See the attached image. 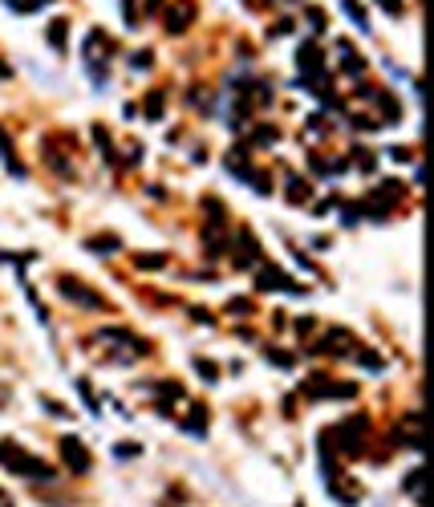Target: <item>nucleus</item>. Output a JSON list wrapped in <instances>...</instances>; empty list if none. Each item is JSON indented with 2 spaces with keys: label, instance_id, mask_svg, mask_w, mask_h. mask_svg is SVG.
Instances as JSON below:
<instances>
[{
  "label": "nucleus",
  "instance_id": "f257e3e1",
  "mask_svg": "<svg viewBox=\"0 0 434 507\" xmlns=\"http://www.w3.org/2000/svg\"><path fill=\"white\" fill-rule=\"evenodd\" d=\"M0 463H4L13 475H25V479H41V483H49V479H53V467H49V463H41V458L25 455L16 442H4V446H0Z\"/></svg>",
  "mask_w": 434,
  "mask_h": 507
},
{
  "label": "nucleus",
  "instance_id": "f03ea898",
  "mask_svg": "<svg viewBox=\"0 0 434 507\" xmlns=\"http://www.w3.org/2000/svg\"><path fill=\"white\" fill-rule=\"evenodd\" d=\"M361 439H366V422H361V418H345L341 426H333V430L325 434V442L345 451V455H361V446H366Z\"/></svg>",
  "mask_w": 434,
  "mask_h": 507
},
{
  "label": "nucleus",
  "instance_id": "7ed1b4c3",
  "mask_svg": "<svg viewBox=\"0 0 434 507\" xmlns=\"http://www.w3.org/2000/svg\"><path fill=\"white\" fill-rule=\"evenodd\" d=\"M57 288H61V296H65V300H73V305H81V309H102V296H97V293H90V288H85L81 280H73V276H61V284H57Z\"/></svg>",
  "mask_w": 434,
  "mask_h": 507
},
{
  "label": "nucleus",
  "instance_id": "20e7f679",
  "mask_svg": "<svg viewBox=\"0 0 434 507\" xmlns=\"http://www.w3.org/2000/svg\"><path fill=\"white\" fill-rule=\"evenodd\" d=\"M256 288H264V293H301V288H296L280 268H272V264H264V268L256 272Z\"/></svg>",
  "mask_w": 434,
  "mask_h": 507
},
{
  "label": "nucleus",
  "instance_id": "39448f33",
  "mask_svg": "<svg viewBox=\"0 0 434 507\" xmlns=\"http://www.w3.org/2000/svg\"><path fill=\"white\" fill-rule=\"evenodd\" d=\"M61 458H65V467H69L73 475L90 471V451L81 446V439H61Z\"/></svg>",
  "mask_w": 434,
  "mask_h": 507
},
{
  "label": "nucleus",
  "instance_id": "423d86ee",
  "mask_svg": "<svg viewBox=\"0 0 434 507\" xmlns=\"http://www.w3.org/2000/svg\"><path fill=\"white\" fill-rule=\"evenodd\" d=\"M191 17H195V4H191V0H175V4L162 13V25H167V33H183V29L191 25Z\"/></svg>",
  "mask_w": 434,
  "mask_h": 507
},
{
  "label": "nucleus",
  "instance_id": "0eeeda50",
  "mask_svg": "<svg viewBox=\"0 0 434 507\" xmlns=\"http://www.w3.org/2000/svg\"><path fill=\"white\" fill-rule=\"evenodd\" d=\"M305 393L308 398H354V386H333V381H321V377H308Z\"/></svg>",
  "mask_w": 434,
  "mask_h": 507
},
{
  "label": "nucleus",
  "instance_id": "6e6552de",
  "mask_svg": "<svg viewBox=\"0 0 434 507\" xmlns=\"http://www.w3.org/2000/svg\"><path fill=\"white\" fill-rule=\"evenodd\" d=\"M252 260H256V240H252V231H240V252H236V268H248Z\"/></svg>",
  "mask_w": 434,
  "mask_h": 507
},
{
  "label": "nucleus",
  "instance_id": "1a4fd4ad",
  "mask_svg": "<svg viewBox=\"0 0 434 507\" xmlns=\"http://www.w3.org/2000/svg\"><path fill=\"white\" fill-rule=\"evenodd\" d=\"M341 8L349 13V20H354V25L361 29V33H370V20H366V8H361L357 0H341Z\"/></svg>",
  "mask_w": 434,
  "mask_h": 507
},
{
  "label": "nucleus",
  "instance_id": "9d476101",
  "mask_svg": "<svg viewBox=\"0 0 434 507\" xmlns=\"http://www.w3.org/2000/svg\"><path fill=\"white\" fill-rule=\"evenodd\" d=\"M162 102H167V94H162V90H150V94H146V118H150V122H159L162 118Z\"/></svg>",
  "mask_w": 434,
  "mask_h": 507
},
{
  "label": "nucleus",
  "instance_id": "9b49d317",
  "mask_svg": "<svg viewBox=\"0 0 434 507\" xmlns=\"http://www.w3.org/2000/svg\"><path fill=\"white\" fill-rule=\"evenodd\" d=\"M65 29H69V20H61V17H57L53 25H49V45H53L57 53L65 49Z\"/></svg>",
  "mask_w": 434,
  "mask_h": 507
},
{
  "label": "nucleus",
  "instance_id": "f8f14e48",
  "mask_svg": "<svg viewBox=\"0 0 434 507\" xmlns=\"http://www.w3.org/2000/svg\"><path fill=\"white\" fill-rule=\"evenodd\" d=\"M90 252H102V256L118 252V236H94V240H90Z\"/></svg>",
  "mask_w": 434,
  "mask_h": 507
},
{
  "label": "nucleus",
  "instance_id": "ddd939ff",
  "mask_svg": "<svg viewBox=\"0 0 434 507\" xmlns=\"http://www.w3.org/2000/svg\"><path fill=\"white\" fill-rule=\"evenodd\" d=\"M134 268H167V256H162V252H146V256H134Z\"/></svg>",
  "mask_w": 434,
  "mask_h": 507
},
{
  "label": "nucleus",
  "instance_id": "4468645a",
  "mask_svg": "<svg viewBox=\"0 0 434 507\" xmlns=\"http://www.w3.org/2000/svg\"><path fill=\"white\" fill-rule=\"evenodd\" d=\"M195 374H203V381H219V369L207 358H195Z\"/></svg>",
  "mask_w": 434,
  "mask_h": 507
},
{
  "label": "nucleus",
  "instance_id": "2eb2a0df",
  "mask_svg": "<svg viewBox=\"0 0 434 507\" xmlns=\"http://www.w3.org/2000/svg\"><path fill=\"white\" fill-rule=\"evenodd\" d=\"M8 8H16V13H37L41 4H49V0H4Z\"/></svg>",
  "mask_w": 434,
  "mask_h": 507
},
{
  "label": "nucleus",
  "instance_id": "dca6fc26",
  "mask_svg": "<svg viewBox=\"0 0 434 507\" xmlns=\"http://www.w3.org/2000/svg\"><path fill=\"white\" fill-rule=\"evenodd\" d=\"M289 199H292V203H305V199H308V183H305V179H292Z\"/></svg>",
  "mask_w": 434,
  "mask_h": 507
},
{
  "label": "nucleus",
  "instance_id": "f3484780",
  "mask_svg": "<svg viewBox=\"0 0 434 507\" xmlns=\"http://www.w3.org/2000/svg\"><path fill=\"white\" fill-rule=\"evenodd\" d=\"M150 66H155V57H150V49H143L138 57H130V69H143V73H146Z\"/></svg>",
  "mask_w": 434,
  "mask_h": 507
},
{
  "label": "nucleus",
  "instance_id": "a211bd4d",
  "mask_svg": "<svg viewBox=\"0 0 434 507\" xmlns=\"http://www.w3.org/2000/svg\"><path fill=\"white\" fill-rule=\"evenodd\" d=\"M357 361H361L366 369H382V358H378V353H370V349H361V353H357Z\"/></svg>",
  "mask_w": 434,
  "mask_h": 507
},
{
  "label": "nucleus",
  "instance_id": "6ab92c4d",
  "mask_svg": "<svg viewBox=\"0 0 434 507\" xmlns=\"http://www.w3.org/2000/svg\"><path fill=\"white\" fill-rule=\"evenodd\" d=\"M122 17H126V25H130V29L138 25V8H134V0H122Z\"/></svg>",
  "mask_w": 434,
  "mask_h": 507
},
{
  "label": "nucleus",
  "instance_id": "aec40b11",
  "mask_svg": "<svg viewBox=\"0 0 434 507\" xmlns=\"http://www.w3.org/2000/svg\"><path fill=\"white\" fill-rule=\"evenodd\" d=\"M227 312H236V317H248V312H252V300H231V305H227Z\"/></svg>",
  "mask_w": 434,
  "mask_h": 507
},
{
  "label": "nucleus",
  "instance_id": "412c9836",
  "mask_svg": "<svg viewBox=\"0 0 434 507\" xmlns=\"http://www.w3.org/2000/svg\"><path fill=\"white\" fill-rule=\"evenodd\" d=\"M308 25H313V29H325V13L321 8H308Z\"/></svg>",
  "mask_w": 434,
  "mask_h": 507
},
{
  "label": "nucleus",
  "instance_id": "4be33fe9",
  "mask_svg": "<svg viewBox=\"0 0 434 507\" xmlns=\"http://www.w3.org/2000/svg\"><path fill=\"white\" fill-rule=\"evenodd\" d=\"M378 4H382V8H386L390 17H398V13H402V0H378Z\"/></svg>",
  "mask_w": 434,
  "mask_h": 507
},
{
  "label": "nucleus",
  "instance_id": "5701e85b",
  "mask_svg": "<svg viewBox=\"0 0 434 507\" xmlns=\"http://www.w3.org/2000/svg\"><path fill=\"white\" fill-rule=\"evenodd\" d=\"M268 361H276V365H292L289 353H280V349H268Z\"/></svg>",
  "mask_w": 434,
  "mask_h": 507
},
{
  "label": "nucleus",
  "instance_id": "b1692460",
  "mask_svg": "<svg viewBox=\"0 0 434 507\" xmlns=\"http://www.w3.org/2000/svg\"><path fill=\"white\" fill-rule=\"evenodd\" d=\"M41 402H45V406H49V414H57V418H61V414H65V406H61V402H53V398H41Z\"/></svg>",
  "mask_w": 434,
  "mask_h": 507
},
{
  "label": "nucleus",
  "instance_id": "393cba45",
  "mask_svg": "<svg viewBox=\"0 0 434 507\" xmlns=\"http://www.w3.org/2000/svg\"><path fill=\"white\" fill-rule=\"evenodd\" d=\"M357 166H361V171H373V154H357Z\"/></svg>",
  "mask_w": 434,
  "mask_h": 507
},
{
  "label": "nucleus",
  "instance_id": "a878e982",
  "mask_svg": "<svg viewBox=\"0 0 434 507\" xmlns=\"http://www.w3.org/2000/svg\"><path fill=\"white\" fill-rule=\"evenodd\" d=\"M0 78H4V82H8V78H13V69L4 66V61H0Z\"/></svg>",
  "mask_w": 434,
  "mask_h": 507
},
{
  "label": "nucleus",
  "instance_id": "bb28decb",
  "mask_svg": "<svg viewBox=\"0 0 434 507\" xmlns=\"http://www.w3.org/2000/svg\"><path fill=\"white\" fill-rule=\"evenodd\" d=\"M146 8H150V13H159V8H162V0H146Z\"/></svg>",
  "mask_w": 434,
  "mask_h": 507
}]
</instances>
